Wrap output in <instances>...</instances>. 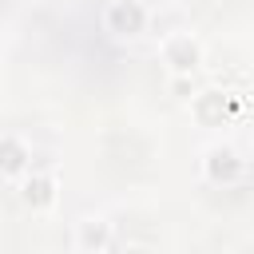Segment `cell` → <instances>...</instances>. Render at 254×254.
<instances>
[{"label":"cell","instance_id":"277c9868","mask_svg":"<svg viewBox=\"0 0 254 254\" xmlns=\"http://www.w3.org/2000/svg\"><path fill=\"white\" fill-rule=\"evenodd\" d=\"M24 167H28V147H24L16 135H8V139H4V175L16 183Z\"/></svg>","mask_w":254,"mask_h":254},{"label":"cell","instance_id":"7a4b0ae2","mask_svg":"<svg viewBox=\"0 0 254 254\" xmlns=\"http://www.w3.org/2000/svg\"><path fill=\"white\" fill-rule=\"evenodd\" d=\"M107 246V222L103 218H79L75 226V250L79 254H99Z\"/></svg>","mask_w":254,"mask_h":254},{"label":"cell","instance_id":"3957f363","mask_svg":"<svg viewBox=\"0 0 254 254\" xmlns=\"http://www.w3.org/2000/svg\"><path fill=\"white\" fill-rule=\"evenodd\" d=\"M24 202H28L32 210H48V206L56 202V183H52L48 175H32V171H28V179H24Z\"/></svg>","mask_w":254,"mask_h":254},{"label":"cell","instance_id":"6da1fadb","mask_svg":"<svg viewBox=\"0 0 254 254\" xmlns=\"http://www.w3.org/2000/svg\"><path fill=\"white\" fill-rule=\"evenodd\" d=\"M163 56H167V64H171L175 75H187V71L198 67L202 48H198V40H190V36L179 32V36H167V40H163Z\"/></svg>","mask_w":254,"mask_h":254}]
</instances>
